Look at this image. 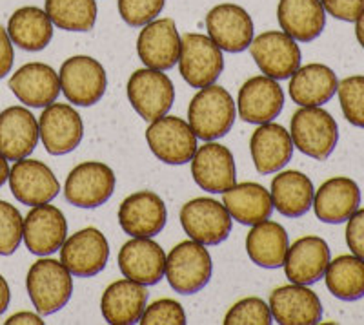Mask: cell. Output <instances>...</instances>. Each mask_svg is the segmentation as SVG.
Here are the masks:
<instances>
[{"label":"cell","instance_id":"cell-1","mask_svg":"<svg viewBox=\"0 0 364 325\" xmlns=\"http://www.w3.org/2000/svg\"><path fill=\"white\" fill-rule=\"evenodd\" d=\"M237 106L226 88L210 84L197 92L188 108V125L197 139L215 141L224 138L235 123Z\"/></svg>","mask_w":364,"mask_h":325},{"label":"cell","instance_id":"cell-2","mask_svg":"<svg viewBox=\"0 0 364 325\" xmlns=\"http://www.w3.org/2000/svg\"><path fill=\"white\" fill-rule=\"evenodd\" d=\"M290 135L302 154L315 161H326L339 141V126L321 106H301L291 117Z\"/></svg>","mask_w":364,"mask_h":325},{"label":"cell","instance_id":"cell-3","mask_svg":"<svg viewBox=\"0 0 364 325\" xmlns=\"http://www.w3.org/2000/svg\"><path fill=\"white\" fill-rule=\"evenodd\" d=\"M26 287L38 314L48 316L66 307L73 292V278L63 262L42 258L29 267Z\"/></svg>","mask_w":364,"mask_h":325},{"label":"cell","instance_id":"cell-4","mask_svg":"<svg viewBox=\"0 0 364 325\" xmlns=\"http://www.w3.org/2000/svg\"><path fill=\"white\" fill-rule=\"evenodd\" d=\"M213 262L199 242H182L166 256L164 276L170 287L178 294H195L210 284Z\"/></svg>","mask_w":364,"mask_h":325},{"label":"cell","instance_id":"cell-5","mask_svg":"<svg viewBox=\"0 0 364 325\" xmlns=\"http://www.w3.org/2000/svg\"><path fill=\"white\" fill-rule=\"evenodd\" d=\"M58 81L60 92L77 106L97 105L108 88V77L102 64L87 55H75L63 63Z\"/></svg>","mask_w":364,"mask_h":325},{"label":"cell","instance_id":"cell-6","mask_svg":"<svg viewBox=\"0 0 364 325\" xmlns=\"http://www.w3.org/2000/svg\"><path fill=\"white\" fill-rule=\"evenodd\" d=\"M178 68L182 79L191 88L215 84L224 70L223 50L208 35L186 33L181 38Z\"/></svg>","mask_w":364,"mask_h":325},{"label":"cell","instance_id":"cell-7","mask_svg":"<svg viewBox=\"0 0 364 325\" xmlns=\"http://www.w3.org/2000/svg\"><path fill=\"white\" fill-rule=\"evenodd\" d=\"M149 150L166 165H184L197 150V135L186 121L175 115H162L146 130Z\"/></svg>","mask_w":364,"mask_h":325},{"label":"cell","instance_id":"cell-8","mask_svg":"<svg viewBox=\"0 0 364 325\" xmlns=\"http://www.w3.org/2000/svg\"><path fill=\"white\" fill-rule=\"evenodd\" d=\"M115 172L100 161L80 162L68 174L64 196L80 209H97L115 192Z\"/></svg>","mask_w":364,"mask_h":325},{"label":"cell","instance_id":"cell-9","mask_svg":"<svg viewBox=\"0 0 364 325\" xmlns=\"http://www.w3.org/2000/svg\"><path fill=\"white\" fill-rule=\"evenodd\" d=\"M126 92L135 112L149 123L170 112L175 100V88L170 77L151 68L133 71Z\"/></svg>","mask_w":364,"mask_h":325},{"label":"cell","instance_id":"cell-10","mask_svg":"<svg viewBox=\"0 0 364 325\" xmlns=\"http://www.w3.org/2000/svg\"><path fill=\"white\" fill-rule=\"evenodd\" d=\"M233 217L223 203L211 197H197L181 209V225L193 242L219 245L232 232Z\"/></svg>","mask_w":364,"mask_h":325},{"label":"cell","instance_id":"cell-11","mask_svg":"<svg viewBox=\"0 0 364 325\" xmlns=\"http://www.w3.org/2000/svg\"><path fill=\"white\" fill-rule=\"evenodd\" d=\"M250 51L259 70L275 81L290 79L302 61L297 41L284 31H264L257 35L250 44Z\"/></svg>","mask_w":364,"mask_h":325},{"label":"cell","instance_id":"cell-12","mask_svg":"<svg viewBox=\"0 0 364 325\" xmlns=\"http://www.w3.org/2000/svg\"><path fill=\"white\" fill-rule=\"evenodd\" d=\"M108 239L93 227L71 234L60 247V262L71 274L79 278H91L102 272L108 265Z\"/></svg>","mask_w":364,"mask_h":325},{"label":"cell","instance_id":"cell-13","mask_svg":"<svg viewBox=\"0 0 364 325\" xmlns=\"http://www.w3.org/2000/svg\"><path fill=\"white\" fill-rule=\"evenodd\" d=\"M38 134L42 145L51 155L73 152L82 143L84 123L80 113L70 105L53 103L46 106L38 119Z\"/></svg>","mask_w":364,"mask_h":325},{"label":"cell","instance_id":"cell-14","mask_svg":"<svg viewBox=\"0 0 364 325\" xmlns=\"http://www.w3.org/2000/svg\"><path fill=\"white\" fill-rule=\"evenodd\" d=\"M9 188L13 196L28 207L53 201L60 192V183L48 165L37 159H18L9 168Z\"/></svg>","mask_w":364,"mask_h":325},{"label":"cell","instance_id":"cell-15","mask_svg":"<svg viewBox=\"0 0 364 325\" xmlns=\"http://www.w3.org/2000/svg\"><path fill=\"white\" fill-rule=\"evenodd\" d=\"M208 37L228 53H240L253 41V21L242 6L219 4L206 15Z\"/></svg>","mask_w":364,"mask_h":325},{"label":"cell","instance_id":"cell-16","mask_svg":"<svg viewBox=\"0 0 364 325\" xmlns=\"http://www.w3.org/2000/svg\"><path fill=\"white\" fill-rule=\"evenodd\" d=\"M191 175L203 190L223 194L232 188L237 180L233 154L224 145L206 141V145L197 146L191 158Z\"/></svg>","mask_w":364,"mask_h":325},{"label":"cell","instance_id":"cell-17","mask_svg":"<svg viewBox=\"0 0 364 325\" xmlns=\"http://www.w3.org/2000/svg\"><path fill=\"white\" fill-rule=\"evenodd\" d=\"M68 238V221L63 210L55 205H37L24 220V239L29 252L37 256H50L60 250Z\"/></svg>","mask_w":364,"mask_h":325},{"label":"cell","instance_id":"cell-18","mask_svg":"<svg viewBox=\"0 0 364 325\" xmlns=\"http://www.w3.org/2000/svg\"><path fill=\"white\" fill-rule=\"evenodd\" d=\"M168 210L151 190L135 192L120 203L119 223L132 238H154L166 227Z\"/></svg>","mask_w":364,"mask_h":325},{"label":"cell","instance_id":"cell-19","mask_svg":"<svg viewBox=\"0 0 364 325\" xmlns=\"http://www.w3.org/2000/svg\"><path fill=\"white\" fill-rule=\"evenodd\" d=\"M136 53L151 70H171L181 55V35L171 19H155L136 38Z\"/></svg>","mask_w":364,"mask_h":325},{"label":"cell","instance_id":"cell-20","mask_svg":"<svg viewBox=\"0 0 364 325\" xmlns=\"http://www.w3.org/2000/svg\"><path fill=\"white\" fill-rule=\"evenodd\" d=\"M284 106V92L275 79L257 76L246 81L239 90L237 110L242 121L252 125L272 123Z\"/></svg>","mask_w":364,"mask_h":325},{"label":"cell","instance_id":"cell-21","mask_svg":"<svg viewBox=\"0 0 364 325\" xmlns=\"http://www.w3.org/2000/svg\"><path fill=\"white\" fill-rule=\"evenodd\" d=\"M269 311L281 325H314L323 318V304L308 285H284L269 294Z\"/></svg>","mask_w":364,"mask_h":325},{"label":"cell","instance_id":"cell-22","mask_svg":"<svg viewBox=\"0 0 364 325\" xmlns=\"http://www.w3.org/2000/svg\"><path fill=\"white\" fill-rule=\"evenodd\" d=\"M330 259V247L323 238L304 236L290 245L282 267L291 284L311 285L324 278Z\"/></svg>","mask_w":364,"mask_h":325},{"label":"cell","instance_id":"cell-23","mask_svg":"<svg viewBox=\"0 0 364 325\" xmlns=\"http://www.w3.org/2000/svg\"><path fill=\"white\" fill-rule=\"evenodd\" d=\"M119 267L126 278L141 285H155L164 278L166 254L162 247L149 238H133L119 252Z\"/></svg>","mask_w":364,"mask_h":325},{"label":"cell","instance_id":"cell-24","mask_svg":"<svg viewBox=\"0 0 364 325\" xmlns=\"http://www.w3.org/2000/svg\"><path fill=\"white\" fill-rule=\"evenodd\" d=\"M9 88L21 103L33 108L53 105L60 96L58 73L44 63H29L18 68L9 79Z\"/></svg>","mask_w":364,"mask_h":325},{"label":"cell","instance_id":"cell-25","mask_svg":"<svg viewBox=\"0 0 364 325\" xmlns=\"http://www.w3.org/2000/svg\"><path fill=\"white\" fill-rule=\"evenodd\" d=\"M38 138L37 119L24 106H9L0 113V154L8 161L28 158Z\"/></svg>","mask_w":364,"mask_h":325},{"label":"cell","instance_id":"cell-26","mask_svg":"<svg viewBox=\"0 0 364 325\" xmlns=\"http://www.w3.org/2000/svg\"><path fill=\"white\" fill-rule=\"evenodd\" d=\"M360 205V188L350 177H331L324 181L314 196L315 216L323 223L339 225L350 220Z\"/></svg>","mask_w":364,"mask_h":325},{"label":"cell","instance_id":"cell-27","mask_svg":"<svg viewBox=\"0 0 364 325\" xmlns=\"http://www.w3.org/2000/svg\"><path fill=\"white\" fill-rule=\"evenodd\" d=\"M253 165L262 175L273 174L286 167L294 155V141L284 126L275 123L259 125L250 139Z\"/></svg>","mask_w":364,"mask_h":325},{"label":"cell","instance_id":"cell-28","mask_svg":"<svg viewBox=\"0 0 364 325\" xmlns=\"http://www.w3.org/2000/svg\"><path fill=\"white\" fill-rule=\"evenodd\" d=\"M148 301L146 285L136 284L133 279H117L109 285L100 300V311L104 320L113 325L139 324Z\"/></svg>","mask_w":364,"mask_h":325},{"label":"cell","instance_id":"cell-29","mask_svg":"<svg viewBox=\"0 0 364 325\" xmlns=\"http://www.w3.org/2000/svg\"><path fill=\"white\" fill-rule=\"evenodd\" d=\"M277 19L282 31L297 42L315 41L326 26L321 0H279Z\"/></svg>","mask_w":364,"mask_h":325},{"label":"cell","instance_id":"cell-30","mask_svg":"<svg viewBox=\"0 0 364 325\" xmlns=\"http://www.w3.org/2000/svg\"><path fill=\"white\" fill-rule=\"evenodd\" d=\"M291 100L299 106H323L330 103L331 97L337 93L336 71L326 64H306L299 66L294 76L290 77Z\"/></svg>","mask_w":364,"mask_h":325},{"label":"cell","instance_id":"cell-31","mask_svg":"<svg viewBox=\"0 0 364 325\" xmlns=\"http://www.w3.org/2000/svg\"><path fill=\"white\" fill-rule=\"evenodd\" d=\"M288 249H290L288 232L277 221L264 220L252 225V230L246 236V252L259 267H282Z\"/></svg>","mask_w":364,"mask_h":325},{"label":"cell","instance_id":"cell-32","mask_svg":"<svg viewBox=\"0 0 364 325\" xmlns=\"http://www.w3.org/2000/svg\"><path fill=\"white\" fill-rule=\"evenodd\" d=\"M223 205L230 216L242 225H257L269 220L273 212V200L269 190L257 183L233 185L223 192Z\"/></svg>","mask_w":364,"mask_h":325},{"label":"cell","instance_id":"cell-33","mask_svg":"<svg viewBox=\"0 0 364 325\" xmlns=\"http://www.w3.org/2000/svg\"><path fill=\"white\" fill-rule=\"evenodd\" d=\"M273 207L286 217H301L314 205L315 188L306 174L297 170L279 172L272 181Z\"/></svg>","mask_w":364,"mask_h":325},{"label":"cell","instance_id":"cell-34","mask_svg":"<svg viewBox=\"0 0 364 325\" xmlns=\"http://www.w3.org/2000/svg\"><path fill=\"white\" fill-rule=\"evenodd\" d=\"M8 35L22 50L41 51L53 38V22L44 9L26 6L9 17Z\"/></svg>","mask_w":364,"mask_h":325},{"label":"cell","instance_id":"cell-35","mask_svg":"<svg viewBox=\"0 0 364 325\" xmlns=\"http://www.w3.org/2000/svg\"><path fill=\"white\" fill-rule=\"evenodd\" d=\"M328 291L343 301L364 298V259L355 254H344L330 259L324 272Z\"/></svg>","mask_w":364,"mask_h":325},{"label":"cell","instance_id":"cell-36","mask_svg":"<svg viewBox=\"0 0 364 325\" xmlns=\"http://www.w3.org/2000/svg\"><path fill=\"white\" fill-rule=\"evenodd\" d=\"M44 11L64 31H90L99 15L97 0H46Z\"/></svg>","mask_w":364,"mask_h":325},{"label":"cell","instance_id":"cell-37","mask_svg":"<svg viewBox=\"0 0 364 325\" xmlns=\"http://www.w3.org/2000/svg\"><path fill=\"white\" fill-rule=\"evenodd\" d=\"M341 110L350 125L364 128V76L346 77L337 86Z\"/></svg>","mask_w":364,"mask_h":325},{"label":"cell","instance_id":"cell-38","mask_svg":"<svg viewBox=\"0 0 364 325\" xmlns=\"http://www.w3.org/2000/svg\"><path fill=\"white\" fill-rule=\"evenodd\" d=\"M24 236V220L18 209L0 200V256H9L18 249Z\"/></svg>","mask_w":364,"mask_h":325},{"label":"cell","instance_id":"cell-39","mask_svg":"<svg viewBox=\"0 0 364 325\" xmlns=\"http://www.w3.org/2000/svg\"><path fill=\"white\" fill-rule=\"evenodd\" d=\"M272 311L261 298H245L237 301L224 316L226 325H272Z\"/></svg>","mask_w":364,"mask_h":325},{"label":"cell","instance_id":"cell-40","mask_svg":"<svg viewBox=\"0 0 364 325\" xmlns=\"http://www.w3.org/2000/svg\"><path fill=\"white\" fill-rule=\"evenodd\" d=\"M166 0H119V13L122 21L132 28L149 24L161 15Z\"/></svg>","mask_w":364,"mask_h":325},{"label":"cell","instance_id":"cell-41","mask_svg":"<svg viewBox=\"0 0 364 325\" xmlns=\"http://www.w3.org/2000/svg\"><path fill=\"white\" fill-rule=\"evenodd\" d=\"M139 324L142 325H184L186 313L178 301L171 298H162L144 309Z\"/></svg>","mask_w":364,"mask_h":325},{"label":"cell","instance_id":"cell-42","mask_svg":"<svg viewBox=\"0 0 364 325\" xmlns=\"http://www.w3.org/2000/svg\"><path fill=\"white\" fill-rule=\"evenodd\" d=\"M324 11L333 19L355 22L364 11V0H321Z\"/></svg>","mask_w":364,"mask_h":325},{"label":"cell","instance_id":"cell-43","mask_svg":"<svg viewBox=\"0 0 364 325\" xmlns=\"http://www.w3.org/2000/svg\"><path fill=\"white\" fill-rule=\"evenodd\" d=\"M346 243L352 254L364 259V209H357L348 220Z\"/></svg>","mask_w":364,"mask_h":325},{"label":"cell","instance_id":"cell-44","mask_svg":"<svg viewBox=\"0 0 364 325\" xmlns=\"http://www.w3.org/2000/svg\"><path fill=\"white\" fill-rule=\"evenodd\" d=\"M15 53H13V42L8 35V29L0 26V79H4L13 68Z\"/></svg>","mask_w":364,"mask_h":325},{"label":"cell","instance_id":"cell-45","mask_svg":"<svg viewBox=\"0 0 364 325\" xmlns=\"http://www.w3.org/2000/svg\"><path fill=\"white\" fill-rule=\"evenodd\" d=\"M6 324L8 325H42L44 321H42V318L38 316V314L17 313V314H13V316H9Z\"/></svg>","mask_w":364,"mask_h":325},{"label":"cell","instance_id":"cell-46","mask_svg":"<svg viewBox=\"0 0 364 325\" xmlns=\"http://www.w3.org/2000/svg\"><path fill=\"white\" fill-rule=\"evenodd\" d=\"M9 300H11V291L4 276L0 274V314H4L6 309L9 307Z\"/></svg>","mask_w":364,"mask_h":325},{"label":"cell","instance_id":"cell-47","mask_svg":"<svg viewBox=\"0 0 364 325\" xmlns=\"http://www.w3.org/2000/svg\"><path fill=\"white\" fill-rule=\"evenodd\" d=\"M9 177V165H8V159L4 155L0 154V187H4V183L8 181Z\"/></svg>","mask_w":364,"mask_h":325},{"label":"cell","instance_id":"cell-48","mask_svg":"<svg viewBox=\"0 0 364 325\" xmlns=\"http://www.w3.org/2000/svg\"><path fill=\"white\" fill-rule=\"evenodd\" d=\"M355 37L360 46L364 48V11L360 13V17L355 21Z\"/></svg>","mask_w":364,"mask_h":325}]
</instances>
